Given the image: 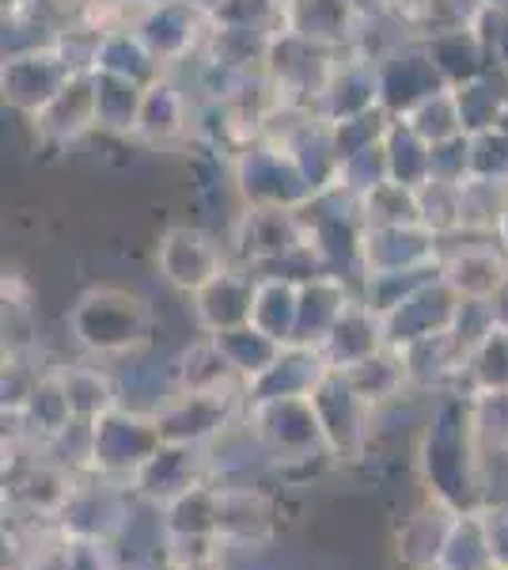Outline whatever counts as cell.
Instances as JSON below:
<instances>
[{
  "label": "cell",
  "instance_id": "6da1fadb",
  "mask_svg": "<svg viewBox=\"0 0 508 570\" xmlns=\"http://www.w3.org/2000/svg\"><path fill=\"white\" fill-rule=\"evenodd\" d=\"M486 461L489 456L470 426L467 392L432 395V411L418 434V449H414V468H418L425 499L456 513H478L489 502Z\"/></svg>",
  "mask_w": 508,
  "mask_h": 570
},
{
  "label": "cell",
  "instance_id": "7a4b0ae2",
  "mask_svg": "<svg viewBox=\"0 0 508 570\" xmlns=\"http://www.w3.org/2000/svg\"><path fill=\"white\" fill-rule=\"evenodd\" d=\"M72 343L80 346L96 362L110 357L137 354L152 338V305L145 297L118 285H96V289L80 293L77 305L64 316Z\"/></svg>",
  "mask_w": 508,
  "mask_h": 570
},
{
  "label": "cell",
  "instance_id": "3957f363",
  "mask_svg": "<svg viewBox=\"0 0 508 570\" xmlns=\"http://www.w3.org/2000/svg\"><path fill=\"white\" fill-rule=\"evenodd\" d=\"M247 426L262 453L270 456V468H311L327 461V438H322L319 415L311 407V395L297 400H270V403H247L243 411Z\"/></svg>",
  "mask_w": 508,
  "mask_h": 570
},
{
  "label": "cell",
  "instance_id": "277c9868",
  "mask_svg": "<svg viewBox=\"0 0 508 570\" xmlns=\"http://www.w3.org/2000/svg\"><path fill=\"white\" fill-rule=\"evenodd\" d=\"M236 187L247 206L277 209H303L311 198L322 195L297 156L281 141H270V137L236 153Z\"/></svg>",
  "mask_w": 508,
  "mask_h": 570
},
{
  "label": "cell",
  "instance_id": "5b68a950",
  "mask_svg": "<svg viewBox=\"0 0 508 570\" xmlns=\"http://www.w3.org/2000/svg\"><path fill=\"white\" fill-rule=\"evenodd\" d=\"M160 445L163 434L152 411H137L118 403L114 411H107V415L91 422V472L133 487L137 472L149 464V456Z\"/></svg>",
  "mask_w": 508,
  "mask_h": 570
},
{
  "label": "cell",
  "instance_id": "8992f818",
  "mask_svg": "<svg viewBox=\"0 0 508 570\" xmlns=\"http://www.w3.org/2000/svg\"><path fill=\"white\" fill-rule=\"evenodd\" d=\"M137 510V494L129 483L107 480L99 472H80L72 480V491L64 499L58 525L72 540H96V544H114L126 532L129 518Z\"/></svg>",
  "mask_w": 508,
  "mask_h": 570
},
{
  "label": "cell",
  "instance_id": "52a82bcc",
  "mask_svg": "<svg viewBox=\"0 0 508 570\" xmlns=\"http://www.w3.org/2000/svg\"><path fill=\"white\" fill-rule=\"evenodd\" d=\"M243 411H247L243 392H182V389H171V395H163L160 400V407H152V415H156V422H160L163 441L209 449L212 441H220L239 419H243Z\"/></svg>",
  "mask_w": 508,
  "mask_h": 570
},
{
  "label": "cell",
  "instance_id": "ba28073f",
  "mask_svg": "<svg viewBox=\"0 0 508 570\" xmlns=\"http://www.w3.org/2000/svg\"><path fill=\"white\" fill-rule=\"evenodd\" d=\"M311 407H316V415H319L330 461H357V456H365L368 441H372L376 411L380 407H372V403L346 381V373L330 370L327 381L311 392Z\"/></svg>",
  "mask_w": 508,
  "mask_h": 570
},
{
  "label": "cell",
  "instance_id": "9c48e42d",
  "mask_svg": "<svg viewBox=\"0 0 508 570\" xmlns=\"http://www.w3.org/2000/svg\"><path fill=\"white\" fill-rule=\"evenodd\" d=\"M156 266H160V278L171 285V289L193 297L198 289L225 274L232 266V252L217 240L206 228L193 225H175L160 236L156 244Z\"/></svg>",
  "mask_w": 508,
  "mask_h": 570
},
{
  "label": "cell",
  "instance_id": "30bf717a",
  "mask_svg": "<svg viewBox=\"0 0 508 570\" xmlns=\"http://www.w3.org/2000/svg\"><path fill=\"white\" fill-rule=\"evenodd\" d=\"M440 247L445 240L425 225H368L360 244V278L440 271Z\"/></svg>",
  "mask_w": 508,
  "mask_h": 570
},
{
  "label": "cell",
  "instance_id": "8fae6325",
  "mask_svg": "<svg viewBox=\"0 0 508 570\" xmlns=\"http://www.w3.org/2000/svg\"><path fill=\"white\" fill-rule=\"evenodd\" d=\"M72 77H77V69L69 66V58L53 42L27 46L23 53H12L4 61V72H0L4 104L27 118H34Z\"/></svg>",
  "mask_w": 508,
  "mask_h": 570
},
{
  "label": "cell",
  "instance_id": "7c38bea8",
  "mask_svg": "<svg viewBox=\"0 0 508 570\" xmlns=\"http://www.w3.org/2000/svg\"><path fill=\"white\" fill-rule=\"evenodd\" d=\"M209 31L212 16L206 0H156L141 27H137V35H141L163 69L179 66L193 50H201Z\"/></svg>",
  "mask_w": 508,
  "mask_h": 570
},
{
  "label": "cell",
  "instance_id": "4fadbf2b",
  "mask_svg": "<svg viewBox=\"0 0 508 570\" xmlns=\"http://www.w3.org/2000/svg\"><path fill=\"white\" fill-rule=\"evenodd\" d=\"M376 77H380V107L391 110L395 118L406 115L410 107H418L421 99L451 88L445 72L437 69V61H432L425 39L402 42L399 50H391L387 58L376 61Z\"/></svg>",
  "mask_w": 508,
  "mask_h": 570
},
{
  "label": "cell",
  "instance_id": "5bb4252c",
  "mask_svg": "<svg viewBox=\"0 0 508 570\" xmlns=\"http://www.w3.org/2000/svg\"><path fill=\"white\" fill-rule=\"evenodd\" d=\"M440 278L464 301H494L508 282V255L494 236H464V244L445 240V247H440Z\"/></svg>",
  "mask_w": 508,
  "mask_h": 570
},
{
  "label": "cell",
  "instance_id": "9a60e30c",
  "mask_svg": "<svg viewBox=\"0 0 508 570\" xmlns=\"http://www.w3.org/2000/svg\"><path fill=\"white\" fill-rule=\"evenodd\" d=\"M201 483H212L209 449L163 441V445L149 456V464L137 472L133 494L141 502L156 505V510H163V505H171L175 499L190 494L193 487H201Z\"/></svg>",
  "mask_w": 508,
  "mask_h": 570
},
{
  "label": "cell",
  "instance_id": "2e32d148",
  "mask_svg": "<svg viewBox=\"0 0 508 570\" xmlns=\"http://www.w3.org/2000/svg\"><path fill=\"white\" fill-rule=\"evenodd\" d=\"M220 548L228 551H262L273 544L277 510L273 499L258 483L220 487Z\"/></svg>",
  "mask_w": 508,
  "mask_h": 570
},
{
  "label": "cell",
  "instance_id": "e0dca14e",
  "mask_svg": "<svg viewBox=\"0 0 508 570\" xmlns=\"http://www.w3.org/2000/svg\"><path fill=\"white\" fill-rule=\"evenodd\" d=\"M459 293L440 278H429L425 285L402 297L391 312H384V335L387 346H406L418 343L425 335H440V331H451L459 312Z\"/></svg>",
  "mask_w": 508,
  "mask_h": 570
},
{
  "label": "cell",
  "instance_id": "ac0fdd59",
  "mask_svg": "<svg viewBox=\"0 0 508 570\" xmlns=\"http://www.w3.org/2000/svg\"><path fill=\"white\" fill-rule=\"evenodd\" d=\"M402 354V370L410 392L425 395H445V392H464V370H467V351L451 331L440 335H425L418 343L395 346Z\"/></svg>",
  "mask_w": 508,
  "mask_h": 570
},
{
  "label": "cell",
  "instance_id": "d6986e66",
  "mask_svg": "<svg viewBox=\"0 0 508 570\" xmlns=\"http://www.w3.org/2000/svg\"><path fill=\"white\" fill-rule=\"evenodd\" d=\"M255 289H258V274L251 266L232 263L225 274H217L206 289L193 293L190 308H193V320H198L201 335H217V331L251 324Z\"/></svg>",
  "mask_w": 508,
  "mask_h": 570
},
{
  "label": "cell",
  "instance_id": "ffe728a7",
  "mask_svg": "<svg viewBox=\"0 0 508 570\" xmlns=\"http://www.w3.org/2000/svg\"><path fill=\"white\" fill-rule=\"evenodd\" d=\"M330 365L319 346L289 343L281 354L266 365L255 381H247V403H270V400H297V395H311L327 381Z\"/></svg>",
  "mask_w": 508,
  "mask_h": 570
},
{
  "label": "cell",
  "instance_id": "44dd1931",
  "mask_svg": "<svg viewBox=\"0 0 508 570\" xmlns=\"http://www.w3.org/2000/svg\"><path fill=\"white\" fill-rule=\"evenodd\" d=\"M387 346V335H384V316L368 305L360 293H353L346 308H341L338 324L330 327V335L319 343L322 357L335 373H346L353 365L368 362L372 354H380Z\"/></svg>",
  "mask_w": 508,
  "mask_h": 570
},
{
  "label": "cell",
  "instance_id": "7402d4cb",
  "mask_svg": "<svg viewBox=\"0 0 508 570\" xmlns=\"http://www.w3.org/2000/svg\"><path fill=\"white\" fill-rule=\"evenodd\" d=\"M456 518V510L432 499H421L414 505L402 518L399 532H395V559L402 563V570H440V556H445Z\"/></svg>",
  "mask_w": 508,
  "mask_h": 570
},
{
  "label": "cell",
  "instance_id": "603a6c76",
  "mask_svg": "<svg viewBox=\"0 0 508 570\" xmlns=\"http://www.w3.org/2000/svg\"><path fill=\"white\" fill-rule=\"evenodd\" d=\"M77 422L69 407V395H64V381H61V365L58 370H42V376L34 381L31 395L16 415H4V434L27 438L34 445H50L53 438H61L64 430Z\"/></svg>",
  "mask_w": 508,
  "mask_h": 570
},
{
  "label": "cell",
  "instance_id": "cb8c5ba5",
  "mask_svg": "<svg viewBox=\"0 0 508 570\" xmlns=\"http://www.w3.org/2000/svg\"><path fill=\"white\" fill-rule=\"evenodd\" d=\"M34 134L50 145H72L84 134L99 130L96 122V72H77L58 96L31 118Z\"/></svg>",
  "mask_w": 508,
  "mask_h": 570
},
{
  "label": "cell",
  "instance_id": "d4e9b609",
  "mask_svg": "<svg viewBox=\"0 0 508 570\" xmlns=\"http://www.w3.org/2000/svg\"><path fill=\"white\" fill-rule=\"evenodd\" d=\"M353 285L338 274H308L300 278V312H297V335L292 343L300 346H319L330 335V327L338 324L341 308L353 301Z\"/></svg>",
  "mask_w": 508,
  "mask_h": 570
},
{
  "label": "cell",
  "instance_id": "484cf974",
  "mask_svg": "<svg viewBox=\"0 0 508 570\" xmlns=\"http://www.w3.org/2000/svg\"><path fill=\"white\" fill-rule=\"evenodd\" d=\"M193 122H198V115H193L190 99L182 96V91L171 85L168 72H163L156 85L145 88L141 118H137L133 137H141V141H149V145H175L193 134Z\"/></svg>",
  "mask_w": 508,
  "mask_h": 570
},
{
  "label": "cell",
  "instance_id": "4316f807",
  "mask_svg": "<svg viewBox=\"0 0 508 570\" xmlns=\"http://www.w3.org/2000/svg\"><path fill=\"white\" fill-rule=\"evenodd\" d=\"M171 376H175V389H182V392H243L247 395V381L232 370V362H228L212 335H201L198 343L175 357Z\"/></svg>",
  "mask_w": 508,
  "mask_h": 570
},
{
  "label": "cell",
  "instance_id": "83f0119b",
  "mask_svg": "<svg viewBox=\"0 0 508 570\" xmlns=\"http://www.w3.org/2000/svg\"><path fill=\"white\" fill-rule=\"evenodd\" d=\"M297 312H300V278L292 274H258L251 324L273 338V343L289 346L297 335Z\"/></svg>",
  "mask_w": 508,
  "mask_h": 570
},
{
  "label": "cell",
  "instance_id": "f1b7e54d",
  "mask_svg": "<svg viewBox=\"0 0 508 570\" xmlns=\"http://www.w3.org/2000/svg\"><path fill=\"white\" fill-rule=\"evenodd\" d=\"M61 381H64V395H69V407L80 422H96L99 415L114 411L122 403L118 395V384L103 365L91 357V362H77V365H61Z\"/></svg>",
  "mask_w": 508,
  "mask_h": 570
},
{
  "label": "cell",
  "instance_id": "f546056e",
  "mask_svg": "<svg viewBox=\"0 0 508 570\" xmlns=\"http://www.w3.org/2000/svg\"><path fill=\"white\" fill-rule=\"evenodd\" d=\"M96 72V122L99 130L107 134H137V118H141V99L145 88L133 85L126 77H114V72L91 69Z\"/></svg>",
  "mask_w": 508,
  "mask_h": 570
},
{
  "label": "cell",
  "instance_id": "4dcf8cb0",
  "mask_svg": "<svg viewBox=\"0 0 508 570\" xmlns=\"http://www.w3.org/2000/svg\"><path fill=\"white\" fill-rule=\"evenodd\" d=\"M505 206H508V183L467 176L464 183H459V233L464 236H494Z\"/></svg>",
  "mask_w": 508,
  "mask_h": 570
},
{
  "label": "cell",
  "instance_id": "1f68e13d",
  "mask_svg": "<svg viewBox=\"0 0 508 570\" xmlns=\"http://www.w3.org/2000/svg\"><path fill=\"white\" fill-rule=\"evenodd\" d=\"M346 381L365 395L372 407H384V403L399 400L402 392H410L406 384V370H402V354L395 346H384L380 354H372L368 362L346 370Z\"/></svg>",
  "mask_w": 508,
  "mask_h": 570
},
{
  "label": "cell",
  "instance_id": "d6a6232c",
  "mask_svg": "<svg viewBox=\"0 0 508 570\" xmlns=\"http://www.w3.org/2000/svg\"><path fill=\"white\" fill-rule=\"evenodd\" d=\"M464 392H508V324L501 320L467 354Z\"/></svg>",
  "mask_w": 508,
  "mask_h": 570
},
{
  "label": "cell",
  "instance_id": "836d02e7",
  "mask_svg": "<svg viewBox=\"0 0 508 570\" xmlns=\"http://www.w3.org/2000/svg\"><path fill=\"white\" fill-rule=\"evenodd\" d=\"M497 72H482V77L467 80V85H456V104H459V118H464V130L470 134H486L497 130L508 110V91L497 85Z\"/></svg>",
  "mask_w": 508,
  "mask_h": 570
},
{
  "label": "cell",
  "instance_id": "e575fe53",
  "mask_svg": "<svg viewBox=\"0 0 508 570\" xmlns=\"http://www.w3.org/2000/svg\"><path fill=\"white\" fill-rule=\"evenodd\" d=\"M387 164H391V179L406 187H421L432 179V145L421 141L402 118H395L387 130Z\"/></svg>",
  "mask_w": 508,
  "mask_h": 570
},
{
  "label": "cell",
  "instance_id": "d590c367",
  "mask_svg": "<svg viewBox=\"0 0 508 570\" xmlns=\"http://www.w3.org/2000/svg\"><path fill=\"white\" fill-rule=\"evenodd\" d=\"M212 338H217V346L225 351V357L232 362V370L243 376V381H255V376L281 354V343H273V338L266 335V331H258L255 324L217 331Z\"/></svg>",
  "mask_w": 508,
  "mask_h": 570
},
{
  "label": "cell",
  "instance_id": "8d00e7d4",
  "mask_svg": "<svg viewBox=\"0 0 508 570\" xmlns=\"http://www.w3.org/2000/svg\"><path fill=\"white\" fill-rule=\"evenodd\" d=\"M421 141L429 145H440V141H451V137H464V118H459V104H456V91L445 88L437 96L421 99L418 107H410L406 115H399Z\"/></svg>",
  "mask_w": 508,
  "mask_h": 570
},
{
  "label": "cell",
  "instance_id": "74e56055",
  "mask_svg": "<svg viewBox=\"0 0 508 570\" xmlns=\"http://www.w3.org/2000/svg\"><path fill=\"white\" fill-rule=\"evenodd\" d=\"M360 217H365V225H421L418 187H406L395 179L380 183L368 195H360Z\"/></svg>",
  "mask_w": 508,
  "mask_h": 570
},
{
  "label": "cell",
  "instance_id": "f35d334b",
  "mask_svg": "<svg viewBox=\"0 0 508 570\" xmlns=\"http://www.w3.org/2000/svg\"><path fill=\"white\" fill-rule=\"evenodd\" d=\"M489 567H494V559H489L482 513H459L445 544V556H440V570H489Z\"/></svg>",
  "mask_w": 508,
  "mask_h": 570
},
{
  "label": "cell",
  "instance_id": "ab89813d",
  "mask_svg": "<svg viewBox=\"0 0 508 570\" xmlns=\"http://www.w3.org/2000/svg\"><path fill=\"white\" fill-rule=\"evenodd\" d=\"M470 426L486 456H508V392H467Z\"/></svg>",
  "mask_w": 508,
  "mask_h": 570
},
{
  "label": "cell",
  "instance_id": "60d3db41",
  "mask_svg": "<svg viewBox=\"0 0 508 570\" xmlns=\"http://www.w3.org/2000/svg\"><path fill=\"white\" fill-rule=\"evenodd\" d=\"M418 209H421V225L432 228L440 240L459 236V183H440V179L421 183Z\"/></svg>",
  "mask_w": 508,
  "mask_h": 570
},
{
  "label": "cell",
  "instance_id": "b9f144b4",
  "mask_svg": "<svg viewBox=\"0 0 508 570\" xmlns=\"http://www.w3.org/2000/svg\"><path fill=\"white\" fill-rule=\"evenodd\" d=\"M470 176L508 183V130L470 134Z\"/></svg>",
  "mask_w": 508,
  "mask_h": 570
},
{
  "label": "cell",
  "instance_id": "7bdbcfd3",
  "mask_svg": "<svg viewBox=\"0 0 508 570\" xmlns=\"http://www.w3.org/2000/svg\"><path fill=\"white\" fill-rule=\"evenodd\" d=\"M478 513H482L489 559H494L497 570H508V502H486Z\"/></svg>",
  "mask_w": 508,
  "mask_h": 570
},
{
  "label": "cell",
  "instance_id": "ee69618b",
  "mask_svg": "<svg viewBox=\"0 0 508 570\" xmlns=\"http://www.w3.org/2000/svg\"><path fill=\"white\" fill-rule=\"evenodd\" d=\"M61 570H118L110 544H96V540H69Z\"/></svg>",
  "mask_w": 508,
  "mask_h": 570
},
{
  "label": "cell",
  "instance_id": "f6af8a7d",
  "mask_svg": "<svg viewBox=\"0 0 508 570\" xmlns=\"http://www.w3.org/2000/svg\"><path fill=\"white\" fill-rule=\"evenodd\" d=\"M365 20H376V16H387V0H349Z\"/></svg>",
  "mask_w": 508,
  "mask_h": 570
},
{
  "label": "cell",
  "instance_id": "bcb514c9",
  "mask_svg": "<svg viewBox=\"0 0 508 570\" xmlns=\"http://www.w3.org/2000/svg\"><path fill=\"white\" fill-rule=\"evenodd\" d=\"M494 240L501 244V252L508 255V206H505V214H501V220H497V228H494Z\"/></svg>",
  "mask_w": 508,
  "mask_h": 570
},
{
  "label": "cell",
  "instance_id": "7dc6e473",
  "mask_svg": "<svg viewBox=\"0 0 508 570\" xmlns=\"http://www.w3.org/2000/svg\"><path fill=\"white\" fill-rule=\"evenodd\" d=\"M171 570H225V559H209V563H187V567H171Z\"/></svg>",
  "mask_w": 508,
  "mask_h": 570
},
{
  "label": "cell",
  "instance_id": "c3c4849f",
  "mask_svg": "<svg viewBox=\"0 0 508 570\" xmlns=\"http://www.w3.org/2000/svg\"><path fill=\"white\" fill-rule=\"evenodd\" d=\"M486 8H494V12H501V16H508V0H482Z\"/></svg>",
  "mask_w": 508,
  "mask_h": 570
},
{
  "label": "cell",
  "instance_id": "681fc988",
  "mask_svg": "<svg viewBox=\"0 0 508 570\" xmlns=\"http://www.w3.org/2000/svg\"><path fill=\"white\" fill-rule=\"evenodd\" d=\"M69 4H72V8H80V4H84V0H69Z\"/></svg>",
  "mask_w": 508,
  "mask_h": 570
},
{
  "label": "cell",
  "instance_id": "f907efd6",
  "mask_svg": "<svg viewBox=\"0 0 508 570\" xmlns=\"http://www.w3.org/2000/svg\"><path fill=\"white\" fill-rule=\"evenodd\" d=\"M489 570H497V567H489Z\"/></svg>",
  "mask_w": 508,
  "mask_h": 570
}]
</instances>
